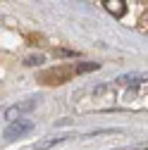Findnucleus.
<instances>
[{
    "mask_svg": "<svg viewBox=\"0 0 148 150\" xmlns=\"http://www.w3.org/2000/svg\"><path fill=\"white\" fill-rule=\"evenodd\" d=\"M33 129V124L29 119H19V122H12L7 129H5V138L7 141H14V138H22L24 134H29V131Z\"/></svg>",
    "mask_w": 148,
    "mask_h": 150,
    "instance_id": "obj_1",
    "label": "nucleus"
},
{
    "mask_svg": "<svg viewBox=\"0 0 148 150\" xmlns=\"http://www.w3.org/2000/svg\"><path fill=\"white\" fill-rule=\"evenodd\" d=\"M105 10H107L110 14H115V17H122V14L127 12L124 0H105Z\"/></svg>",
    "mask_w": 148,
    "mask_h": 150,
    "instance_id": "obj_2",
    "label": "nucleus"
},
{
    "mask_svg": "<svg viewBox=\"0 0 148 150\" xmlns=\"http://www.w3.org/2000/svg\"><path fill=\"white\" fill-rule=\"evenodd\" d=\"M31 107H33V100H29V103H24V105H14V107H10V110H7V119H12L14 115L26 112V110H31Z\"/></svg>",
    "mask_w": 148,
    "mask_h": 150,
    "instance_id": "obj_3",
    "label": "nucleus"
},
{
    "mask_svg": "<svg viewBox=\"0 0 148 150\" xmlns=\"http://www.w3.org/2000/svg\"><path fill=\"white\" fill-rule=\"evenodd\" d=\"M132 76H124V79H120V81H129ZM141 81H146V76H134V83H141Z\"/></svg>",
    "mask_w": 148,
    "mask_h": 150,
    "instance_id": "obj_4",
    "label": "nucleus"
}]
</instances>
